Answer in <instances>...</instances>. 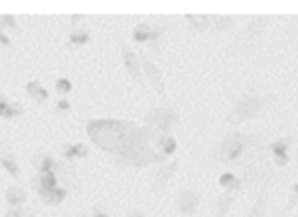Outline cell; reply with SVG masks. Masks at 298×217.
Here are the masks:
<instances>
[{
    "mask_svg": "<svg viewBox=\"0 0 298 217\" xmlns=\"http://www.w3.org/2000/svg\"><path fill=\"white\" fill-rule=\"evenodd\" d=\"M0 27H2V31L10 29V31H17V33H20V29H18V22H17V18H15L13 15H0Z\"/></svg>",
    "mask_w": 298,
    "mask_h": 217,
    "instance_id": "obj_29",
    "label": "cell"
},
{
    "mask_svg": "<svg viewBox=\"0 0 298 217\" xmlns=\"http://www.w3.org/2000/svg\"><path fill=\"white\" fill-rule=\"evenodd\" d=\"M179 124H181L179 112L170 106L152 108L142 120V126L150 134V138L152 136H160V134H173V130L179 128Z\"/></svg>",
    "mask_w": 298,
    "mask_h": 217,
    "instance_id": "obj_5",
    "label": "cell"
},
{
    "mask_svg": "<svg viewBox=\"0 0 298 217\" xmlns=\"http://www.w3.org/2000/svg\"><path fill=\"white\" fill-rule=\"evenodd\" d=\"M27 217H39V209L35 207V209H33L31 213H27Z\"/></svg>",
    "mask_w": 298,
    "mask_h": 217,
    "instance_id": "obj_38",
    "label": "cell"
},
{
    "mask_svg": "<svg viewBox=\"0 0 298 217\" xmlns=\"http://www.w3.org/2000/svg\"><path fill=\"white\" fill-rule=\"evenodd\" d=\"M4 217H27V213L22 207H15V209H8Z\"/></svg>",
    "mask_w": 298,
    "mask_h": 217,
    "instance_id": "obj_33",
    "label": "cell"
},
{
    "mask_svg": "<svg viewBox=\"0 0 298 217\" xmlns=\"http://www.w3.org/2000/svg\"><path fill=\"white\" fill-rule=\"evenodd\" d=\"M217 183H219V187L225 193H232V195H235V193H239V191H244L242 189V177H237L235 173H221L219 179H217Z\"/></svg>",
    "mask_w": 298,
    "mask_h": 217,
    "instance_id": "obj_17",
    "label": "cell"
},
{
    "mask_svg": "<svg viewBox=\"0 0 298 217\" xmlns=\"http://www.w3.org/2000/svg\"><path fill=\"white\" fill-rule=\"evenodd\" d=\"M85 22V17L83 15H73L71 17V29H77L79 25H83Z\"/></svg>",
    "mask_w": 298,
    "mask_h": 217,
    "instance_id": "obj_34",
    "label": "cell"
},
{
    "mask_svg": "<svg viewBox=\"0 0 298 217\" xmlns=\"http://www.w3.org/2000/svg\"><path fill=\"white\" fill-rule=\"evenodd\" d=\"M89 41H91V31L87 27L71 29L69 37H67V45H69V47H83Z\"/></svg>",
    "mask_w": 298,
    "mask_h": 217,
    "instance_id": "obj_20",
    "label": "cell"
},
{
    "mask_svg": "<svg viewBox=\"0 0 298 217\" xmlns=\"http://www.w3.org/2000/svg\"><path fill=\"white\" fill-rule=\"evenodd\" d=\"M89 146L87 144H83V142H75V144H63V150H61V154H63V158L67 163H73V161H77V158H85V156H89Z\"/></svg>",
    "mask_w": 298,
    "mask_h": 217,
    "instance_id": "obj_15",
    "label": "cell"
},
{
    "mask_svg": "<svg viewBox=\"0 0 298 217\" xmlns=\"http://www.w3.org/2000/svg\"><path fill=\"white\" fill-rule=\"evenodd\" d=\"M85 130L89 140L99 146L104 152L114 156V163L122 167L144 168L154 163H166L152 148V138L144 126L128 120H87Z\"/></svg>",
    "mask_w": 298,
    "mask_h": 217,
    "instance_id": "obj_1",
    "label": "cell"
},
{
    "mask_svg": "<svg viewBox=\"0 0 298 217\" xmlns=\"http://www.w3.org/2000/svg\"><path fill=\"white\" fill-rule=\"evenodd\" d=\"M33 165H35L37 173H53V175H63L65 170V163L57 161L55 156L51 154H37L35 158H33Z\"/></svg>",
    "mask_w": 298,
    "mask_h": 217,
    "instance_id": "obj_11",
    "label": "cell"
},
{
    "mask_svg": "<svg viewBox=\"0 0 298 217\" xmlns=\"http://www.w3.org/2000/svg\"><path fill=\"white\" fill-rule=\"evenodd\" d=\"M266 207H268V185H264V189L256 197L254 205H251L248 217H266Z\"/></svg>",
    "mask_w": 298,
    "mask_h": 217,
    "instance_id": "obj_21",
    "label": "cell"
},
{
    "mask_svg": "<svg viewBox=\"0 0 298 217\" xmlns=\"http://www.w3.org/2000/svg\"><path fill=\"white\" fill-rule=\"evenodd\" d=\"M0 167H2L13 179H18V181L22 179V170L18 167L17 156L13 154V150H10L6 144H0Z\"/></svg>",
    "mask_w": 298,
    "mask_h": 217,
    "instance_id": "obj_13",
    "label": "cell"
},
{
    "mask_svg": "<svg viewBox=\"0 0 298 217\" xmlns=\"http://www.w3.org/2000/svg\"><path fill=\"white\" fill-rule=\"evenodd\" d=\"M27 96L35 101V104H45L47 98H49V91L41 85V82H37V79H35V82L27 83Z\"/></svg>",
    "mask_w": 298,
    "mask_h": 217,
    "instance_id": "obj_23",
    "label": "cell"
},
{
    "mask_svg": "<svg viewBox=\"0 0 298 217\" xmlns=\"http://www.w3.org/2000/svg\"><path fill=\"white\" fill-rule=\"evenodd\" d=\"M166 33L168 29L165 25H152V33H150V47L154 53H163L165 45H166Z\"/></svg>",
    "mask_w": 298,
    "mask_h": 217,
    "instance_id": "obj_19",
    "label": "cell"
},
{
    "mask_svg": "<svg viewBox=\"0 0 298 217\" xmlns=\"http://www.w3.org/2000/svg\"><path fill=\"white\" fill-rule=\"evenodd\" d=\"M150 33H152L150 22H138L132 31V41L134 43H148L150 41Z\"/></svg>",
    "mask_w": 298,
    "mask_h": 217,
    "instance_id": "obj_26",
    "label": "cell"
},
{
    "mask_svg": "<svg viewBox=\"0 0 298 217\" xmlns=\"http://www.w3.org/2000/svg\"><path fill=\"white\" fill-rule=\"evenodd\" d=\"M290 146H292V136L290 134H286L282 136V138L278 140H274L270 144V152L274 156V163H276V167H286L290 163Z\"/></svg>",
    "mask_w": 298,
    "mask_h": 217,
    "instance_id": "obj_10",
    "label": "cell"
},
{
    "mask_svg": "<svg viewBox=\"0 0 298 217\" xmlns=\"http://www.w3.org/2000/svg\"><path fill=\"white\" fill-rule=\"evenodd\" d=\"M185 20L197 33H205L211 29V18L207 15H185Z\"/></svg>",
    "mask_w": 298,
    "mask_h": 217,
    "instance_id": "obj_25",
    "label": "cell"
},
{
    "mask_svg": "<svg viewBox=\"0 0 298 217\" xmlns=\"http://www.w3.org/2000/svg\"><path fill=\"white\" fill-rule=\"evenodd\" d=\"M120 49H122V61H124V67H126V71H128V75L140 85V89H146V82H144V75H142V69H140L138 55H136L130 49V45H126V43L120 45Z\"/></svg>",
    "mask_w": 298,
    "mask_h": 217,
    "instance_id": "obj_8",
    "label": "cell"
},
{
    "mask_svg": "<svg viewBox=\"0 0 298 217\" xmlns=\"http://www.w3.org/2000/svg\"><path fill=\"white\" fill-rule=\"evenodd\" d=\"M294 217H298V213H296V215H294Z\"/></svg>",
    "mask_w": 298,
    "mask_h": 217,
    "instance_id": "obj_40",
    "label": "cell"
},
{
    "mask_svg": "<svg viewBox=\"0 0 298 217\" xmlns=\"http://www.w3.org/2000/svg\"><path fill=\"white\" fill-rule=\"evenodd\" d=\"M89 217H112V215H110V211H108V207L104 203H96L94 207H91V215Z\"/></svg>",
    "mask_w": 298,
    "mask_h": 217,
    "instance_id": "obj_32",
    "label": "cell"
},
{
    "mask_svg": "<svg viewBox=\"0 0 298 217\" xmlns=\"http://www.w3.org/2000/svg\"><path fill=\"white\" fill-rule=\"evenodd\" d=\"M138 59H140V69H142V75L150 82V85H152V89L156 91V94L163 98V100H166V85H165V75H163V71H160V67L156 65V63H152L148 57L142 53V55H138Z\"/></svg>",
    "mask_w": 298,
    "mask_h": 217,
    "instance_id": "obj_7",
    "label": "cell"
},
{
    "mask_svg": "<svg viewBox=\"0 0 298 217\" xmlns=\"http://www.w3.org/2000/svg\"><path fill=\"white\" fill-rule=\"evenodd\" d=\"M201 205V195L195 189H182L179 195V213L182 217H193Z\"/></svg>",
    "mask_w": 298,
    "mask_h": 217,
    "instance_id": "obj_9",
    "label": "cell"
},
{
    "mask_svg": "<svg viewBox=\"0 0 298 217\" xmlns=\"http://www.w3.org/2000/svg\"><path fill=\"white\" fill-rule=\"evenodd\" d=\"M126 217H146L142 211H130L128 215H126Z\"/></svg>",
    "mask_w": 298,
    "mask_h": 217,
    "instance_id": "obj_37",
    "label": "cell"
},
{
    "mask_svg": "<svg viewBox=\"0 0 298 217\" xmlns=\"http://www.w3.org/2000/svg\"><path fill=\"white\" fill-rule=\"evenodd\" d=\"M71 89H73V83H71V79L69 77H59L55 82V91L59 94L61 98H67L71 94Z\"/></svg>",
    "mask_w": 298,
    "mask_h": 217,
    "instance_id": "obj_28",
    "label": "cell"
},
{
    "mask_svg": "<svg viewBox=\"0 0 298 217\" xmlns=\"http://www.w3.org/2000/svg\"><path fill=\"white\" fill-rule=\"evenodd\" d=\"M29 195H27V191L18 187V185H10L6 189V205H8V209H15V207H22V205L27 203Z\"/></svg>",
    "mask_w": 298,
    "mask_h": 217,
    "instance_id": "obj_16",
    "label": "cell"
},
{
    "mask_svg": "<svg viewBox=\"0 0 298 217\" xmlns=\"http://www.w3.org/2000/svg\"><path fill=\"white\" fill-rule=\"evenodd\" d=\"M75 217H89V215H85V213H77Z\"/></svg>",
    "mask_w": 298,
    "mask_h": 217,
    "instance_id": "obj_39",
    "label": "cell"
},
{
    "mask_svg": "<svg viewBox=\"0 0 298 217\" xmlns=\"http://www.w3.org/2000/svg\"><path fill=\"white\" fill-rule=\"evenodd\" d=\"M67 193H69V189H65V187H55L53 191L47 193V195H43L41 201L47 205V207H59V205L67 199Z\"/></svg>",
    "mask_w": 298,
    "mask_h": 217,
    "instance_id": "obj_22",
    "label": "cell"
},
{
    "mask_svg": "<svg viewBox=\"0 0 298 217\" xmlns=\"http://www.w3.org/2000/svg\"><path fill=\"white\" fill-rule=\"evenodd\" d=\"M211 18V29H215L217 33H225V31H232L237 25V18L235 17H209Z\"/></svg>",
    "mask_w": 298,
    "mask_h": 217,
    "instance_id": "obj_24",
    "label": "cell"
},
{
    "mask_svg": "<svg viewBox=\"0 0 298 217\" xmlns=\"http://www.w3.org/2000/svg\"><path fill=\"white\" fill-rule=\"evenodd\" d=\"M179 168H181V158H173V161L163 163V165L158 167L156 175H154V179H152V185H150L154 199H160V197H163V193L166 191L168 183L173 181L175 175L179 173Z\"/></svg>",
    "mask_w": 298,
    "mask_h": 217,
    "instance_id": "obj_6",
    "label": "cell"
},
{
    "mask_svg": "<svg viewBox=\"0 0 298 217\" xmlns=\"http://www.w3.org/2000/svg\"><path fill=\"white\" fill-rule=\"evenodd\" d=\"M270 27V18L268 17H251L246 27L233 37V41L227 45L225 57H235V55H244L260 47V43L264 39V33Z\"/></svg>",
    "mask_w": 298,
    "mask_h": 217,
    "instance_id": "obj_3",
    "label": "cell"
},
{
    "mask_svg": "<svg viewBox=\"0 0 298 217\" xmlns=\"http://www.w3.org/2000/svg\"><path fill=\"white\" fill-rule=\"evenodd\" d=\"M8 98L4 96V94H0V118H2V114H4V110H6V106H8Z\"/></svg>",
    "mask_w": 298,
    "mask_h": 217,
    "instance_id": "obj_35",
    "label": "cell"
},
{
    "mask_svg": "<svg viewBox=\"0 0 298 217\" xmlns=\"http://www.w3.org/2000/svg\"><path fill=\"white\" fill-rule=\"evenodd\" d=\"M0 43L4 45V47H13V41H10V37L6 35V33L0 31Z\"/></svg>",
    "mask_w": 298,
    "mask_h": 217,
    "instance_id": "obj_36",
    "label": "cell"
},
{
    "mask_svg": "<svg viewBox=\"0 0 298 217\" xmlns=\"http://www.w3.org/2000/svg\"><path fill=\"white\" fill-rule=\"evenodd\" d=\"M260 140H262V134H246V132L233 130V132L225 134L213 146V158L219 163H235L251 146H258Z\"/></svg>",
    "mask_w": 298,
    "mask_h": 217,
    "instance_id": "obj_2",
    "label": "cell"
},
{
    "mask_svg": "<svg viewBox=\"0 0 298 217\" xmlns=\"http://www.w3.org/2000/svg\"><path fill=\"white\" fill-rule=\"evenodd\" d=\"M25 114V108H22V104H18V101H8V106L2 114V118L4 120H15L18 116H22Z\"/></svg>",
    "mask_w": 298,
    "mask_h": 217,
    "instance_id": "obj_27",
    "label": "cell"
},
{
    "mask_svg": "<svg viewBox=\"0 0 298 217\" xmlns=\"http://www.w3.org/2000/svg\"><path fill=\"white\" fill-rule=\"evenodd\" d=\"M296 205H298V183H294L292 189H290V199H288V203L284 205V213L292 211V209L296 207Z\"/></svg>",
    "mask_w": 298,
    "mask_h": 217,
    "instance_id": "obj_30",
    "label": "cell"
},
{
    "mask_svg": "<svg viewBox=\"0 0 298 217\" xmlns=\"http://www.w3.org/2000/svg\"><path fill=\"white\" fill-rule=\"evenodd\" d=\"M55 112H59V114H71V104H69V100L67 98H59L55 101Z\"/></svg>",
    "mask_w": 298,
    "mask_h": 217,
    "instance_id": "obj_31",
    "label": "cell"
},
{
    "mask_svg": "<svg viewBox=\"0 0 298 217\" xmlns=\"http://www.w3.org/2000/svg\"><path fill=\"white\" fill-rule=\"evenodd\" d=\"M29 185L39 193V197H43V195H47L49 191H53L55 187H59V177L53 173H37L29 181Z\"/></svg>",
    "mask_w": 298,
    "mask_h": 217,
    "instance_id": "obj_12",
    "label": "cell"
},
{
    "mask_svg": "<svg viewBox=\"0 0 298 217\" xmlns=\"http://www.w3.org/2000/svg\"><path fill=\"white\" fill-rule=\"evenodd\" d=\"M152 148L160 156L168 158L177 152L179 144H177V138L173 134H160V136H152Z\"/></svg>",
    "mask_w": 298,
    "mask_h": 217,
    "instance_id": "obj_14",
    "label": "cell"
},
{
    "mask_svg": "<svg viewBox=\"0 0 298 217\" xmlns=\"http://www.w3.org/2000/svg\"><path fill=\"white\" fill-rule=\"evenodd\" d=\"M237 197L232 195V193H223V195H217V203H215V211H213V217H227L232 207L235 205Z\"/></svg>",
    "mask_w": 298,
    "mask_h": 217,
    "instance_id": "obj_18",
    "label": "cell"
},
{
    "mask_svg": "<svg viewBox=\"0 0 298 217\" xmlns=\"http://www.w3.org/2000/svg\"><path fill=\"white\" fill-rule=\"evenodd\" d=\"M270 98H272V96H268V94H258V91H254V94L242 96V98L235 101L233 110L229 112L227 124H229L232 128H237V126H242V124L249 122L251 118H256L258 114L268 106Z\"/></svg>",
    "mask_w": 298,
    "mask_h": 217,
    "instance_id": "obj_4",
    "label": "cell"
}]
</instances>
